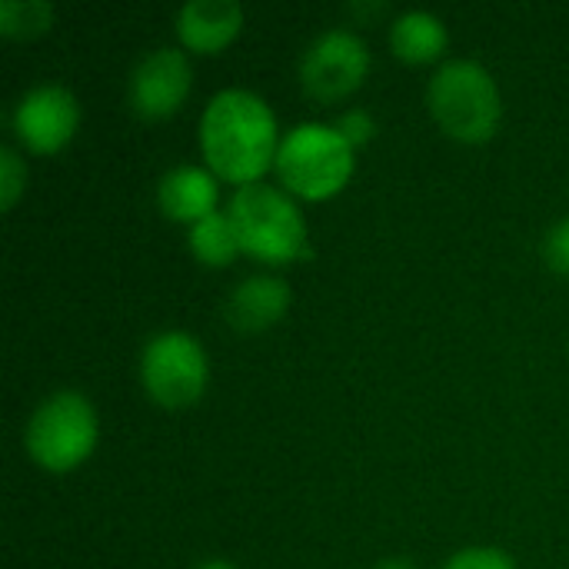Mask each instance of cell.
Segmentation results:
<instances>
[{
	"instance_id": "cell-19",
	"label": "cell",
	"mask_w": 569,
	"mask_h": 569,
	"mask_svg": "<svg viewBox=\"0 0 569 569\" xmlns=\"http://www.w3.org/2000/svg\"><path fill=\"white\" fill-rule=\"evenodd\" d=\"M337 130H340L353 147H360V143H367L370 133H373V117H370L367 110H347V113L337 120Z\"/></svg>"
},
{
	"instance_id": "cell-11",
	"label": "cell",
	"mask_w": 569,
	"mask_h": 569,
	"mask_svg": "<svg viewBox=\"0 0 569 569\" xmlns=\"http://www.w3.org/2000/svg\"><path fill=\"white\" fill-rule=\"evenodd\" d=\"M290 300L293 297H290L287 280L257 273L233 287V293L227 300V320L240 333H260V330L273 327L290 310Z\"/></svg>"
},
{
	"instance_id": "cell-7",
	"label": "cell",
	"mask_w": 569,
	"mask_h": 569,
	"mask_svg": "<svg viewBox=\"0 0 569 569\" xmlns=\"http://www.w3.org/2000/svg\"><path fill=\"white\" fill-rule=\"evenodd\" d=\"M370 70V50L367 43L347 30V27H333L327 33H320L300 60V83L303 90L320 100V103H337L343 97H350L363 77Z\"/></svg>"
},
{
	"instance_id": "cell-15",
	"label": "cell",
	"mask_w": 569,
	"mask_h": 569,
	"mask_svg": "<svg viewBox=\"0 0 569 569\" xmlns=\"http://www.w3.org/2000/svg\"><path fill=\"white\" fill-rule=\"evenodd\" d=\"M53 23V7L47 0H0V33L13 40L40 37Z\"/></svg>"
},
{
	"instance_id": "cell-4",
	"label": "cell",
	"mask_w": 569,
	"mask_h": 569,
	"mask_svg": "<svg viewBox=\"0 0 569 569\" xmlns=\"http://www.w3.org/2000/svg\"><path fill=\"white\" fill-rule=\"evenodd\" d=\"M273 167L290 193L327 200L353 177V143L330 123H300L280 140Z\"/></svg>"
},
{
	"instance_id": "cell-20",
	"label": "cell",
	"mask_w": 569,
	"mask_h": 569,
	"mask_svg": "<svg viewBox=\"0 0 569 569\" xmlns=\"http://www.w3.org/2000/svg\"><path fill=\"white\" fill-rule=\"evenodd\" d=\"M377 569H413L407 560H383Z\"/></svg>"
},
{
	"instance_id": "cell-17",
	"label": "cell",
	"mask_w": 569,
	"mask_h": 569,
	"mask_svg": "<svg viewBox=\"0 0 569 569\" xmlns=\"http://www.w3.org/2000/svg\"><path fill=\"white\" fill-rule=\"evenodd\" d=\"M443 569H517L513 560L503 550L493 547H470L463 553H457Z\"/></svg>"
},
{
	"instance_id": "cell-14",
	"label": "cell",
	"mask_w": 569,
	"mask_h": 569,
	"mask_svg": "<svg viewBox=\"0 0 569 569\" xmlns=\"http://www.w3.org/2000/svg\"><path fill=\"white\" fill-rule=\"evenodd\" d=\"M190 250L207 267H227L240 253L237 230L227 213H210L207 220L190 227Z\"/></svg>"
},
{
	"instance_id": "cell-21",
	"label": "cell",
	"mask_w": 569,
	"mask_h": 569,
	"mask_svg": "<svg viewBox=\"0 0 569 569\" xmlns=\"http://www.w3.org/2000/svg\"><path fill=\"white\" fill-rule=\"evenodd\" d=\"M203 569H230V567H227V563H220V560H213V563H207Z\"/></svg>"
},
{
	"instance_id": "cell-5",
	"label": "cell",
	"mask_w": 569,
	"mask_h": 569,
	"mask_svg": "<svg viewBox=\"0 0 569 569\" xmlns=\"http://www.w3.org/2000/svg\"><path fill=\"white\" fill-rule=\"evenodd\" d=\"M23 443L30 460L50 473H67L80 467L97 447V413L90 400L77 390H60L47 397L27 420Z\"/></svg>"
},
{
	"instance_id": "cell-6",
	"label": "cell",
	"mask_w": 569,
	"mask_h": 569,
	"mask_svg": "<svg viewBox=\"0 0 569 569\" xmlns=\"http://www.w3.org/2000/svg\"><path fill=\"white\" fill-rule=\"evenodd\" d=\"M140 377L153 403L167 410L193 407L207 390V353L200 340L183 330L157 333L143 347Z\"/></svg>"
},
{
	"instance_id": "cell-2",
	"label": "cell",
	"mask_w": 569,
	"mask_h": 569,
	"mask_svg": "<svg viewBox=\"0 0 569 569\" xmlns=\"http://www.w3.org/2000/svg\"><path fill=\"white\" fill-rule=\"evenodd\" d=\"M227 217L237 230L240 253H250L260 263H293L310 257L307 223L293 197L267 183L237 187L227 207Z\"/></svg>"
},
{
	"instance_id": "cell-18",
	"label": "cell",
	"mask_w": 569,
	"mask_h": 569,
	"mask_svg": "<svg viewBox=\"0 0 569 569\" xmlns=\"http://www.w3.org/2000/svg\"><path fill=\"white\" fill-rule=\"evenodd\" d=\"M547 260L557 273H567L569 277V217L560 220L550 233H547Z\"/></svg>"
},
{
	"instance_id": "cell-10",
	"label": "cell",
	"mask_w": 569,
	"mask_h": 569,
	"mask_svg": "<svg viewBox=\"0 0 569 569\" xmlns=\"http://www.w3.org/2000/svg\"><path fill=\"white\" fill-rule=\"evenodd\" d=\"M243 27V7L233 0H190L177 10V37L193 53L223 50Z\"/></svg>"
},
{
	"instance_id": "cell-1",
	"label": "cell",
	"mask_w": 569,
	"mask_h": 569,
	"mask_svg": "<svg viewBox=\"0 0 569 569\" xmlns=\"http://www.w3.org/2000/svg\"><path fill=\"white\" fill-rule=\"evenodd\" d=\"M277 147V117L263 97L240 87L210 97L200 117V150L213 177L237 187L260 183Z\"/></svg>"
},
{
	"instance_id": "cell-12",
	"label": "cell",
	"mask_w": 569,
	"mask_h": 569,
	"mask_svg": "<svg viewBox=\"0 0 569 569\" xmlns=\"http://www.w3.org/2000/svg\"><path fill=\"white\" fill-rule=\"evenodd\" d=\"M160 210L177 223H200L217 213V177L203 167H173L157 187Z\"/></svg>"
},
{
	"instance_id": "cell-13",
	"label": "cell",
	"mask_w": 569,
	"mask_h": 569,
	"mask_svg": "<svg viewBox=\"0 0 569 569\" xmlns=\"http://www.w3.org/2000/svg\"><path fill=\"white\" fill-rule=\"evenodd\" d=\"M450 37L437 13L427 10H407L390 27V47L407 63H430L447 50Z\"/></svg>"
},
{
	"instance_id": "cell-9",
	"label": "cell",
	"mask_w": 569,
	"mask_h": 569,
	"mask_svg": "<svg viewBox=\"0 0 569 569\" xmlns=\"http://www.w3.org/2000/svg\"><path fill=\"white\" fill-rule=\"evenodd\" d=\"M190 60L177 47H157L140 57L130 77V103L147 120L170 117L190 93Z\"/></svg>"
},
{
	"instance_id": "cell-16",
	"label": "cell",
	"mask_w": 569,
	"mask_h": 569,
	"mask_svg": "<svg viewBox=\"0 0 569 569\" xmlns=\"http://www.w3.org/2000/svg\"><path fill=\"white\" fill-rule=\"evenodd\" d=\"M23 187H27V167L13 147H3L0 150V207L10 210L17 197L23 193Z\"/></svg>"
},
{
	"instance_id": "cell-8",
	"label": "cell",
	"mask_w": 569,
	"mask_h": 569,
	"mask_svg": "<svg viewBox=\"0 0 569 569\" xmlns=\"http://www.w3.org/2000/svg\"><path fill=\"white\" fill-rule=\"evenodd\" d=\"M80 103L67 87L40 83L13 107V133L33 153H57L77 133Z\"/></svg>"
},
{
	"instance_id": "cell-3",
	"label": "cell",
	"mask_w": 569,
	"mask_h": 569,
	"mask_svg": "<svg viewBox=\"0 0 569 569\" xmlns=\"http://www.w3.org/2000/svg\"><path fill=\"white\" fill-rule=\"evenodd\" d=\"M427 107L433 120L463 143H487L503 113L497 80L477 60H447L427 87Z\"/></svg>"
}]
</instances>
